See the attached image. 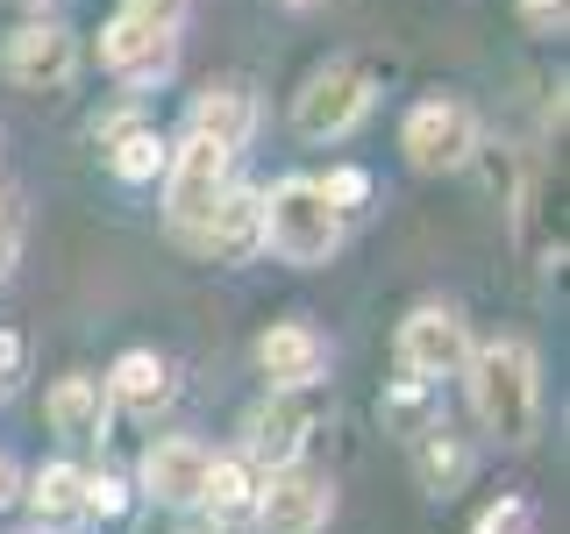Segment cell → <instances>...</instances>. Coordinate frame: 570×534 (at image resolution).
<instances>
[{"label": "cell", "mask_w": 570, "mask_h": 534, "mask_svg": "<svg viewBox=\"0 0 570 534\" xmlns=\"http://www.w3.org/2000/svg\"><path fill=\"white\" fill-rule=\"evenodd\" d=\"M471 370V406L485 421V435L499 442H534V414H542V378H534V349L528 343H485L463 356Z\"/></svg>", "instance_id": "cell-1"}, {"label": "cell", "mask_w": 570, "mask_h": 534, "mask_svg": "<svg viewBox=\"0 0 570 534\" xmlns=\"http://www.w3.org/2000/svg\"><path fill=\"white\" fill-rule=\"evenodd\" d=\"M264 243H272L285 264H299V271H314V264L335 257V243H343V214L328 207L321 178H285L272 200H264Z\"/></svg>", "instance_id": "cell-2"}, {"label": "cell", "mask_w": 570, "mask_h": 534, "mask_svg": "<svg viewBox=\"0 0 570 534\" xmlns=\"http://www.w3.org/2000/svg\"><path fill=\"white\" fill-rule=\"evenodd\" d=\"M228 165H236V150H222V142H207V136H186L165 157V214H171L178 236H193L214 214V200L228 192Z\"/></svg>", "instance_id": "cell-3"}, {"label": "cell", "mask_w": 570, "mask_h": 534, "mask_svg": "<svg viewBox=\"0 0 570 534\" xmlns=\"http://www.w3.org/2000/svg\"><path fill=\"white\" fill-rule=\"evenodd\" d=\"M178 58V22H165V14H142L121 0V14L100 29V65L107 71H121L129 86H150V79H165Z\"/></svg>", "instance_id": "cell-4"}, {"label": "cell", "mask_w": 570, "mask_h": 534, "mask_svg": "<svg viewBox=\"0 0 570 534\" xmlns=\"http://www.w3.org/2000/svg\"><path fill=\"white\" fill-rule=\"evenodd\" d=\"M364 115H371V79H364L356 65H328V71H314V79L299 86V100H293V129L307 136V142H335V136H350Z\"/></svg>", "instance_id": "cell-5"}, {"label": "cell", "mask_w": 570, "mask_h": 534, "mask_svg": "<svg viewBox=\"0 0 570 534\" xmlns=\"http://www.w3.org/2000/svg\"><path fill=\"white\" fill-rule=\"evenodd\" d=\"M400 150L414 157L421 171H456V165H471V150H478V115L463 100H421L400 129Z\"/></svg>", "instance_id": "cell-6"}, {"label": "cell", "mask_w": 570, "mask_h": 534, "mask_svg": "<svg viewBox=\"0 0 570 534\" xmlns=\"http://www.w3.org/2000/svg\"><path fill=\"white\" fill-rule=\"evenodd\" d=\"M249 513H257V534H321L335 513V492H328V477L285 463L272 485L249 498Z\"/></svg>", "instance_id": "cell-7"}, {"label": "cell", "mask_w": 570, "mask_h": 534, "mask_svg": "<svg viewBox=\"0 0 570 534\" xmlns=\"http://www.w3.org/2000/svg\"><path fill=\"white\" fill-rule=\"evenodd\" d=\"M463 356H471V335H463V320L450 307H421L400 320V370L406 378H421V385L456 378Z\"/></svg>", "instance_id": "cell-8"}, {"label": "cell", "mask_w": 570, "mask_h": 534, "mask_svg": "<svg viewBox=\"0 0 570 534\" xmlns=\"http://www.w3.org/2000/svg\"><path fill=\"white\" fill-rule=\"evenodd\" d=\"M71 65H79V50H71V36L58 22H22L8 36V50H0V71L14 86H29V93H58L71 79Z\"/></svg>", "instance_id": "cell-9"}, {"label": "cell", "mask_w": 570, "mask_h": 534, "mask_svg": "<svg viewBox=\"0 0 570 534\" xmlns=\"http://www.w3.org/2000/svg\"><path fill=\"white\" fill-rule=\"evenodd\" d=\"M193 236L207 243L214 264L257 257V249H264V192H222V200H214V214L193 228Z\"/></svg>", "instance_id": "cell-10"}, {"label": "cell", "mask_w": 570, "mask_h": 534, "mask_svg": "<svg viewBox=\"0 0 570 534\" xmlns=\"http://www.w3.org/2000/svg\"><path fill=\"white\" fill-rule=\"evenodd\" d=\"M200 477H207V449L193 435H165L142 456V492L157 506H200Z\"/></svg>", "instance_id": "cell-11"}, {"label": "cell", "mask_w": 570, "mask_h": 534, "mask_svg": "<svg viewBox=\"0 0 570 534\" xmlns=\"http://www.w3.org/2000/svg\"><path fill=\"white\" fill-rule=\"evenodd\" d=\"M257 364H264V378L278 392H307L321 370H328V343H321L314 328H299V320H278V328L257 343Z\"/></svg>", "instance_id": "cell-12"}, {"label": "cell", "mask_w": 570, "mask_h": 534, "mask_svg": "<svg viewBox=\"0 0 570 534\" xmlns=\"http://www.w3.org/2000/svg\"><path fill=\"white\" fill-rule=\"evenodd\" d=\"M307 427H314V414L278 392V399H264L257 414H249V456L285 471V463H299V449H307Z\"/></svg>", "instance_id": "cell-13"}, {"label": "cell", "mask_w": 570, "mask_h": 534, "mask_svg": "<svg viewBox=\"0 0 570 534\" xmlns=\"http://www.w3.org/2000/svg\"><path fill=\"white\" fill-rule=\"evenodd\" d=\"M43 406H50V427H58L65 442H100V435H107V385L86 378V370L58 378Z\"/></svg>", "instance_id": "cell-14"}, {"label": "cell", "mask_w": 570, "mask_h": 534, "mask_svg": "<svg viewBox=\"0 0 570 534\" xmlns=\"http://www.w3.org/2000/svg\"><path fill=\"white\" fill-rule=\"evenodd\" d=\"M249 129H257V100H249V86H207V93L193 100V136L222 142V150H243Z\"/></svg>", "instance_id": "cell-15"}, {"label": "cell", "mask_w": 570, "mask_h": 534, "mask_svg": "<svg viewBox=\"0 0 570 534\" xmlns=\"http://www.w3.org/2000/svg\"><path fill=\"white\" fill-rule=\"evenodd\" d=\"M257 498V477H249L243 456H207V477H200V506H214V521H236Z\"/></svg>", "instance_id": "cell-16"}, {"label": "cell", "mask_w": 570, "mask_h": 534, "mask_svg": "<svg viewBox=\"0 0 570 534\" xmlns=\"http://www.w3.org/2000/svg\"><path fill=\"white\" fill-rule=\"evenodd\" d=\"M107 392H115V399H129V406H157V399H171V370L157 364L150 349H129L115 364V378H107Z\"/></svg>", "instance_id": "cell-17"}, {"label": "cell", "mask_w": 570, "mask_h": 534, "mask_svg": "<svg viewBox=\"0 0 570 534\" xmlns=\"http://www.w3.org/2000/svg\"><path fill=\"white\" fill-rule=\"evenodd\" d=\"M165 136L157 129H121V136H107V165H115V178H129V186H142V178H157L165 171Z\"/></svg>", "instance_id": "cell-18"}, {"label": "cell", "mask_w": 570, "mask_h": 534, "mask_svg": "<svg viewBox=\"0 0 570 534\" xmlns=\"http://www.w3.org/2000/svg\"><path fill=\"white\" fill-rule=\"evenodd\" d=\"M29 506H36V521H71V513H86V477L71 463H50V471H36Z\"/></svg>", "instance_id": "cell-19"}, {"label": "cell", "mask_w": 570, "mask_h": 534, "mask_svg": "<svg viewBox=\"0 0 570 534\" xmlns=\"http://www.w3.org/2000/svg\"><path fill=\"white\" fill-rule=\"evenodd\" d=\"M463 471H471V456H463L456 442H450V427H421V477H428V485L450 492Z\"/></svg>", "instance_id": "cell-20"}, {"label": "cell", "mask_w": 570, "mask_h": 534, "mask_svg": "<svg viewBox=\"0 0 570 534\" xmlns=\"http://www.w3.org/2000/svg\"><path fill=\"white\" fill-rule=\"evenodd\" d=\"M321 192H328V207H335V214H350V207H364L371 178H364V171H328V178H321Z\"/></svg>", "instance_id": "cell-21"}, {"label": "cell", "mask_w": 570, "mask_h": 534, "mask_svg": "<svg viewBox=\"0 0 570 534\" xmlns=\"http://www.w3.org/2000/svg\"><path fill=\"white\" fill-rule=\"evenodd\" d=\"M521 527H528V506H521V498H499L485 521H478V534H521Z\"/></svg>", "instance_id": "cell-22"}, {"label": "cell", "mask_w": 570, "mask_h": 534, "mask_svg": "<svg viewBox=\"0 0 570 534\" xmlns=\"http://www.w3.org/2000/svg\"><path fill=\"white\" fill-rule=\"evenodd\" d=\"M14 249H22V221H14V207L0 200V278L14 271Z\"/></svg>", "instance_id": "cell-23"}, {"label": "cell", "mask_w": 570, "mask_h": 534, "mask_svg": "<svg viewBox=\"0 0 570 534\" xmlns=\"http://www.w3.org/2000/svg\"><path fill=\"white\" fill-rule=\"evenodd\" d=\"M86 513H121V485H107V477H86Z\"/></svg>", "instance_id": "cell-24"}, {"label": "cell", "mask_w": 570, "mask_h": 534, "mask_svg": "<svg viewBox=\"0 0 570 534\" xmlns=\"http://www.w3.org/2000/svg\"><path fill=\"white\" fill-rule=\"evenodd\" d=\"M14 378H22V343L0 328V392H14Z\"/></svg>", "instance_id": "cell-25"}, {"label": "cell", "mask_w": 570, "mask_h": 534, "mask_svg": "<svg viewBox=\"0 0 570 534\" xmlns=\"http://www.w3.org/2000/svg\"><path fill=\"white\" fill-rule=\"evenodd\" d=\"M521 8H528V22H534V29H549V22H563V0H521Z\"/></svg>", "instance_id": "cell-26"}, {"label": "cell", "mask_w": 570, "mask_h": 534, "mask_svg": "<svg viewBox=\"0 0 570 534\" xmlns=\"http://www.w3.org/2000/svg\"><path fill=\"white\" fill-rule=\"evenodd\" d=\"M8 498H14V463L0 456V506H8Z\"/></svg>", "instance_id": "cell-27"}, {"label": "cell", "mask_w": 570, "mask_h": 534, "mask_svg": "<svg viewBox=\"0 0 570 534\" xmlns=\"http://www.w3.org/2000/svg\"><path fill=\"white\" fill-rule=\"evenodd\" d=\"M285 8H314V0H285Z\"/></svg>", "instance_id": "cell-28"}]
</instances>
